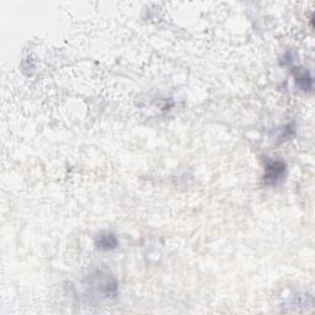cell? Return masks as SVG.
<instances>
[{
	"mask_svg": "<svg viewBox=\"0 0 315 315\" xmlns=\"http://www.w3.org/2000/svg\"><path fill=\"white\" fill-rule=\"evenodd\" d=\"M287 175V165L282 160H270L265 166L263 181L269 186L281 184Z\"/></svg>",
	"mask_w": 315,
	"mask_h": 315,
	"instance_id": "obj_1",
	"label": "cell"
},
{
	"mask_svg": "<svg viewBox=\"0 0 315 315\" xmlns=\"http://www.w3.org/2000/svg\"><path fill=\"white\" fill-rule=\"evenodd\" d=\"M95 245L99 250L110 251L118 247V239L112 233H101L95 240Z\"/></svg>",
	"mask_w": 315,
	"mask_h": 315,
	"instance_id": "obj_2",
	"label": "cell"
},
{
	"mask_svg": "<svg viewBox=\"0 0 315 315\" xmlns=\"http://www.w3.org/2000/svg\"><path fill=\"white\" fill-rule=\"evenodd\" d=\"M296 85L298 86L299 90L304 92L311 91V89H313V78H311L310 73L308 70L299 71L296 76Z\"/></svg>",
	"mask_w": 315,
	"mask_h": 315,
	"instance_id": "obj_3",
	"label": "cell"
},
{
	"mask_svg": "<svg viewBox=\"0 0 315 315\" xmlns=\"http://www.w3.org/2000/svg\"><path fill=\"white\" fill-rule=\"evenodd\" d=\"M283 58H284V64H286V65H289L290 63L295 62V59H293V58H295V56H293V53H292V52L286 53Z\"/></svg>",
	"mask_w": 315,
	"mask_h": 315,
	"instance_id": "obj_4",
	"label": "cell"
}]
</instances>
